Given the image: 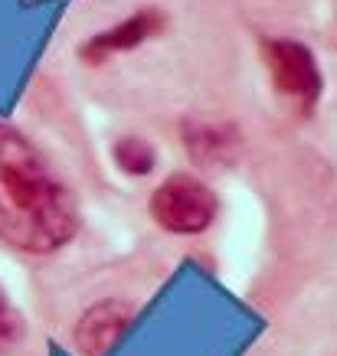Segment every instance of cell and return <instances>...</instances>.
Wrapping results in <instances>:
<instances>
[{"instance_id":"7","label":"cell","mask_w":337,"mask_h":356,"mask_svg":"<svg viewBox=\"0 0 337 356\" xmlns=\"http://www.w3.org/2000/svg\"><path fill=\"white\" fill-rule=\"evenodd\" d=\"M111 161L128 177H148L157 167V151H154L151 140L138 138V134H121L111 144Z\"/></svg>"},{"instance_id":"3","label":"cell","mask_w":337,"mask_h":356,"mask_svg":"<svg viewBox=\"0 0 337 356\" xmlns=\"http://www.w3.org/2000/svg\"><path fill=\"white\" fill-rule=\"evenodd\" d=\"M151 219L171 236H200L217 222L219 200L194 173H171L151 193Z\"/></svg>"},{"instance_id":"6","label":"cell","mask_w":337,"mask_h":356,"mask_svg":"<svg viewBox=\"0 0 337 356\" xmlns=\"http://www.w3.org/2000/svg\"><path fill=\"white\" fill-rule=\"evenodd\" d=\"M180 140L194 167L217 170L236 163L242 151V134L236 124L219 118H184L180 124Z\"/></svg>"},{"instance_id":"2","label":"cell","mask_w":337,"mask_h":356,"mask_svg":"<svg viewBox=\"0 0 337 356\" xmlns=\"http://www.w3.org/2000/svg\"><path fill=\"white\" fill-rule=\"evenodd\" d=\"M259 56L275 95L298 118H311L321 95H324V76H321L315 49L301 40H292V36H262Z\"/></svg>"},{"instance_id":"5","label":"cell","mask_w":337,"mask_h":356,"mask_svg":"<svg viewBox=\"0 0 337 356\" xmlns=\"http://www.w3.org/2000/svg\"><path fill=\"white\" fill-rule=\"evenodd\" d=\"M131 321H134V304L125 298H102L88 304L79 314L76 330H72L79 356H109L111 346L128 334Z\"/></svg>"},{"instance_id":"8","label":"cell","mask_w":337,"mask_h":356,"mask_svg":"<svg viewBox=\"0 0 337 356\" xmlns=\"http://www.w3.org/2000/svg\"><path fill=\"white\" fill-rule=\"evenodd\" d=\"M26 340V321H23L20 307L10 301L7 288L0 284V356L17 353Z\"/></svg>"},{"instance_id":"1","label":"cell","mask_w":337,"mask_h":356,"mask_svg":"<svg viewBox=\"0 0 337 356\" xmlns=\"http://www.w3.org/2000/svg\"><path fill=\"white\" fill-rule=\"evenodd\" d=\"M79 226L72 186L20 128L0 121V242L20 255H53Z\"/></svg>"},{"instance_id":"4","label":"cell","mask_w":337,"mask_h":356,"mask_svg":"<svg viewBox=\"0 0 337 356\" xmlns=\"http://www.w3.org/2000/svg\"><path fill=\"white\" fill-rule=\"evenodd\" d=\"M164 30H167V13L161 7H138L125 20L86 36V43L79 46V59L86 65H105L115 56L134 53L138 46L157 40Z\"/></svg>"}]
</instances>
